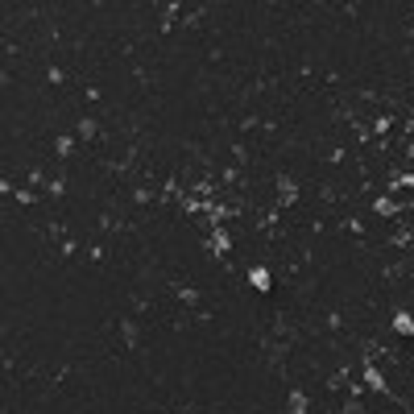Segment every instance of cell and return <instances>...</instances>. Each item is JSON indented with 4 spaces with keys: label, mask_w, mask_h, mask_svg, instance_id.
<instances>
[{
    "label": "cell",
    "mask_w": 414,
    "mask_h": 414,
    "mask_svg": "<svg viewBox=\"0 0 414 414\" xmlns=\"http://www.w3.org/2000/svg\"><path fill=\"white\" fill-rule=\"evenodd\" d=\"M253 286H257V290H269V273H265V269H253Z\"/></svg>",
    "instance_id": "6da1fadb"
},
{
    "label": "cell",
    "mask_w": 414,
    "mask_h": 414,
    "mask_svg": "<svg viewBox=\"0 0 414 414\" xmlns=\"http://www.w3.org/2000/svg\"><path fill=\"white\" fill-rule=\"evenodd\" d=\"M365 377H369V385H373V389H385V381L377 377V369H365Z\"/></svg>",
    "instance_id": "7a4b0ae2"
}]
</instances>
